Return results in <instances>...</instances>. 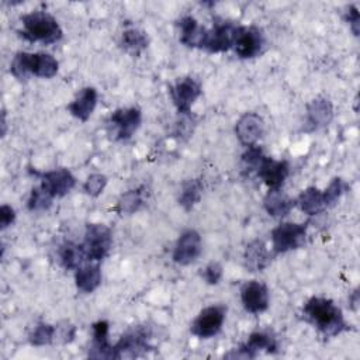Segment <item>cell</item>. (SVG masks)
Returning <instances> with one entry per match:
<instances>
[{
    "label": "cell",
    "mask_w": 360,
    "mask_h": 360,
    "mask_svg": "<svg viewBox=\"0 0 360 360\" xmlns=\"http://www.w3.org/2000/svg\"><path fill=\"white\" fill-rule=\"evenodd\" d=\"M302 314L325 336H336L349 329L342 309L332 300L312 297L304 304Z\"/></svg>",
    "instance_id": "1"
},
{
    "label": "cell",
    "mask_w": 360,
    "mask_h": 360,
    "mask_svg": "<svg viewBox=\"0 0 360 360\" xmlns=\"http://www.w3.org/2000/svg\"><path fill=\"white\" fill-rule=\"evenodd\" d=\"M22 31L20 34L31 42L53 44L62 38V28L46 11H32L21 17Z\"/></svg>",
    "instance_id": "2"
},
{
    "label": "cell",
    "mask_w": 360,
    "mask_h": 360,
    "mask_svg": "<svg viewBox=\"0 0 360 360\" xmlns=\"http://www.w3.org/2000/svg\"><path fill=\"white\" fill-rule=\"evenodd\" d=\"M111 231L104 224H89L84 233V253L87 260L100 262L111 249Z\"/></svg>",
    "instance_id": "3"
},
{
    "label": "cell",
    "mask_w": 360,
    "mask_h": 360,
    "mask_svg": "<svg viewBox=\"0 0 360 360\" xmlns=\"http://www.w3.org/2000/svg\"><path fill=\"white\" fill-rule=\"evenodd\" d=\"M307 224L283 222L271 231V246L276 255L300 248L305 242Z\"/></svg>",
    "instance_id": "4"
},
{
    "label": "cell",
    "mask_w": 360,
    "mask_h": 360,
    "mask_svg": "<svg viewBox=\"0 0 360 360\" xmlns=\"http://www.w3.org/2000/svg\"><path fill=\"white\" fill-rule=\"evenodd\" d=\"M226 308L224 305H211L204 308L197 318L193 321L190 330L194 336L201 339H208L217 335L225 321Z\"/></svg>",
    "instance_id": "5"
},
{
    "label": "cell",
    "mask_w": 360,
    "mask_h": 360,
    "mask_svg": "<svg viewBox=\"0 0 360 360\" xmlns=\"http://www.w3.org/2000/svg\"><path fill=\"white\" fill-rule=\"evenodd\" d=\"M274 353L277 352V340L273 335L267 332H253L249 335L248 340L238 349L225 354V357L232 359H253L259 352Z\"/></svg>",
    "instance_id": "6"
},
{
    "label": "cell",
    "mask_w": 360,
    "mask_h": 360,
    "mask_svg": "<svg viewBox=\"0 0 360 360\" xmlns=\"http://www.w3.org/2000/svg\"><path fill=\"white\" fill-rule=\"evenodd\" d=\"M149 333L145 328L138 326L135 329L128 330L124 333L117 345H114L115 349V359L122 357H136L146 352L149 349Z\"/></svg>",
    "instance_id": "7"
},
{
    "label": "cell",
    "mask_w": 360,
    "mask_h": 360,
    "mask_svg": "<svg viewBox=\"0 0 360 360\" xmlns=\"http://www.w3.org/2000/svg\"><path fill=\"white\" fill-rule=\"evenodd\" d=\"M264 39L263 34L256 27H238L233 48L239 58L250 59L262 52Z\"/></svg>",
    "instance_id": "8"
},
{
    "label": "cell",
    "mask_w": 360,
    "mask_h": 360,
    "mask_svg": "<svg viewBox=\"0 0 360 360\" xmlns=\"http://www.w3.org/2000/svg\"><path fill=\"white\" fill-rule=\"evenodd\" d=\"M142 121L141 110L136 107L118 108L110 115V124L115 128V138L118 141L129 139L139 128Z\"/></svg>",
    "instance_id": "9"
},
{
    "label": "cell",
    "mask_w": 360,
    "mask_h": 360,
    "mask_svg": "<svg viewBox=\"0 0 360 360\" xmlns=\"http://www.w3.org/2000/svg\"><path fill=\"white\" fill-rule=\"evenodd\" d=\"M200 94H201V86L193 77H184L170 87L172 101L177 108V111L181 114L190 112L191 105L200 97Z\"/></svg>",
    "instance_id": "10"
},
{
    "label": "cell",
    "mask_w": 360,
    "mask_h": 360,
    "mask_svg": "<svg viewBox=\"0 0 360 360\" xmlns=\"http://www.w3.org/2000/svg\"><path fill=\"white\" fill-rule=\"evenodd\" d=\"M201 249H202V245H201L200 233L194 229L184 231L177 239L176 246L173 249V260L177 264L187 266L200 256Z\"/></svg>",
    "instance_id": "11"
},
{
    "label": "cell",
    "mask_w": 360,
    "mask_h": 360,
    "mask_svg": "<svg viewBox=\"0 0 360 360\" xmlns=\"http://www.w3.org/2000/svg\"><path fill=\"white\" fill-rule=\"evenodd\" d=\"M236 30L238 27H235L232 22L217 24L214 28L207 31L202 48L211 53L228 51L233 46Z\"/></svg>",
    "instance_id": "12"
},
{
    "label": "cell",
    "mask_w": 360,
    "mask_h": 360,
    "mask_svg": "<svg viewBox=\"0 0 360 360\" xmlns=\"http://www.w3.org/2000/svg\"><path fill=\"white\" fill-rule=\"evenodd\" d=\"M240 301L248 312L260 314L269 308V290L260 281H248L240 288Z\"/></svg>",
    "instance_id": "13"
},
{
    "label": "cell",
    "mask_w": 360,
    "mask_h": 360,
    "mask_svg": "<svg viewBox=\"0 0 360 360\" xmlns=\"http://www.w3.org/2000/svg\"><path fill=\"white\" fill-rule=\"evenodd\" d=\"M264 121L256 112H245L235 125V134L245 146H253L263 135Z\"/></svg>",
    "instance_id": "14"
},
{
    "label": "cell",
    "mask_w": 360,
    "mask_h": 360,
    "mask_svg": "<svg viewBox=\"0 0 360 360\" xmlns=\"http://www.w3.org/2000/svg\"><path fill=\"white\" fill-rule=\"evenodd\" d=\"M76 184L75 176L68 169H55L41 174V186L55 198L68 194Z\"/></svg>",
    "instance_id": "15"
},
{
    "label": "cell",
    "mask_w": 360,
    "mask_h": 360,
    "mask_svg": "<svg viewBox=\"0 0 360 360\" xmlns=\"http://www.w3.org/2000/svg\"><path fill=\"white\" fill-rule=\"evenodd\" d=\"M290 173L288 162L285 160H274L271 158L264 156L259 169L257 176L263 180V183L270 188H280Z\"/></svg>",
    "instance_id": "16"
},
{
    "label": "cell",
    "mask_w": 360,
    "mask_h": 360,
    "mask_svg": "<svg viewBox=\"0 0 360 360\" xmlns=\"http://www.w3.org/2000/svg\"><path fill=\"white\" fill-rule=\"evenodd\" d=\"M93 342L89 349V357L115 359V349L108 340V322L97 321L93 323Z\"/></svg>",
    "instance_id": "17"
},
{
    "label": "cell",
    "mask_w": 360,
    "mask_h": 360,
    "mask_svg": "<svg viewBox=\"0 0 360 360\" xmlns=\"http://www.w3.org/2000/svg\"><path fill=\"white\" fill-rule=\"evenodd\" d=\"M333 120V105L325 97H316L307 105V122L314 128H322Z\"/></svg>",
    "instance_id": "18"
},
{
    "label": "cell",
    "mask_w": 360,
    "mask_h": 360,
    "mask_svg": "<svg viewBox=\"0 0 360 360\" xmlns=\"http://www.w3.org/2000/svg\"><path fill=\"white\" fill-rule=\"evenodd\" d=\"M180 42L188 48H202L207 30L191 15H184L179 21Z\"/></svg>",
    "instance_id": "19"
},
{
    "label": "cell",
    "mask_w": 360,
    "mask_h": 360,
    "mask_svg": "<svg viewBox=\"0 0 360 360\" xmlns=\"http://www.w3.org/2000/svg\"><path fill=\"white\" fill-rule=\"evenodd\" d=\"M97 104V90L94 87H84L77 97L68 105L69 112L80 121H87Z\"/></svg>",
    "instance_id": "20"
},
{
    "label": "cell",
    "mask_w": 360,
    "mask_h": 360,
    "mask_svg": "<svg viewBox=\"0 0 360 360\" xmlns=\"http://www.w3.org/2000/svg\"><path fill=\"white\" fill-rule=\"evenodd\" d=\"M263 207L269 215L274 218H283L291 211L294 201L280 188H273L269 190V193L264 195Z\"/></svg>",
    "instance_id": "21"
},
{
    "label": "cell",
    "mask_w": 360,
    "mask_h": 360,
    "mask_svg": "<svg viewBox=\"0 0 360 360\" xmlns=\"http://www.w3.org/2000/svg\"><path fill=\"white\" fill-rule=\"evenodd\" d=\"M75 283L79 291L89 294L93 292L101 283V270L98 263H90L76 270Z\"/></svg>",
    "instance_id": "22"
},
{
    "label": "cell",
    "mask_w": 360,
    "mask_h": 360,
    "mask_svg": "<svg viewBox=\"0 0 360 360\" xmlns=\"http://www.w3.org/2000/svg\"><path fill=\"white\" fill-rule=\"evenodd\" d=\"M245 266L250 271H260L270 263V255L263 240H253L245 249Z\"/></svg>",
    "instance_id": "23"
},
{
    "label": "cell",
    "mask_w": 360,
    "mask_h": 360,
    "mask_svg": "<svg viewBox=\"0 0 360 360\" xmlns=\"http://www.w3.org/2000/svg\"><path fill=\"white\" fill-rule=\"evenodd\" d=\"M297 204L307 215H316L326 208L322 191L316 187H308L302 190L297 198Z\"/></svg>",
    "instance_id": "24"
},
{
    "label": "cell",
    "mask_w": 360,
    "mask_h": 360,
    "mask_svg": "<svg viewBox=\"0 0 360 360\" xmlns=\"http://www.w3.org/2000/svg\"><path fill=\"white\" fill-rule=\"evenodd\" d=\"M59 63L49 53H31V75L37 77L51 79L58 73Z\"/></svg>",
    "instance_id": "25"
},
{
    "label": "cell",
    "mask_w": 360,
    "mask_h": 360,
    "mask_svg": "<svg viewBox=\"0 0 360 360\" xmlns=\"http://www.w3.org/2000/svg\"><path fill=\"white\" fill-rule=\"evenodd\" d=\"M86 253L83 245H76L73 242H66L60 246L59 250V259L60 264L66 270H77L84 260Z\"/></svg>",
    "instance_id": "26"
},
{
    "label": "cell",
    "mask_w": 360,
    "mask_h": 360,
    "mask_svg": "<svg viewBox=\"0 0 360 360\" xmlns=\"http://www.w3.org/2000/svg\"><path fill=\"white\" fill-rule=\"evenodd\" d=\"M148 35L138 28H128L121 35V46L131 55L138 56L148 46Z\"/></svg>",
    "instance_id": "27"
},
{
    "label": "cell",
    "mask_w": 360,
    "mask_h": 360,
    "mask_svg": "<svg viewBox=\"0 0 360 360\" xmlns=\"http://www.w3.org/2000/svg\"><path fill=\"white\" fill-rule=\"evenodd\" d=\"M202 194V183L200 179H193V180H187L180 191V197H179V204L184 208V210H191L201 198Z\"/></svg>",
    "instance_id": "28"
},
{
    "label": "cell",
    "mask_w": 360,
    "mask_h": 360,
    "mask_svg": "<svg viewBox=\"0 0 360 360\" xmlns=\"http://www.w3.org/2000/svg\"><path fill=\"white\" fill-rule=\"evenodd\" d=\"M142 204H143V195L141 188L129 190L120 197L117 202V211L120 214H132L138 211L142 207Z\"/></svg>",
    "instance_id": "29"
},
{
    "label": "cell",
    "mask_w": 360,
    "mask_h": 360,
    "mask_svg": "<svg viewBox=\"0 0 360 360\" xmlns=\"http://www.w3.org/2000/svg\"><path fill=\"white\" fill-rule=\"evenodd\" d=\"M55 333H56V326L41 322L32 329L28 339H30V343L34 346H45L55 342Z\"/></svg>",
    "instance_id": "30"
},
{
    "label": "cell",
    "mask_w": 360,
    "mask_h": 360,
    "mask_svg": "<svg viewBox=\"0 0 360 360\" xmlns=\"http://www.w3.org/2000/svg\"><path fill=\"white\" fill-rule=\"evenodd\" d=\"M11 75L18 80H25L31 76V52H18L10 65Z\"/></svg>",
    "instance_id": "31"
},
{
    "label": "cell",
    "mask_w": 360,
    "mask_h": 360,
    "mask_svg": "<svg viewBox=\"0 0 360 360\" xmlns=\"http://www.w3.org/2000/svg\"><path fill=\"white\" fill-rule=\"evenodd\" d=\"M52 200L53 197L39 184L38 187L31 190L27 207L30 211H45L52 205Z\"/></svg>",
    "instance_id": "32"
},
{
    "label": "cell",
    "mask_w": 360,
    "mask_h": 360,
    "mask_svg": "<svg viewBox=\"0 0 360 360\" xmlns=\"http://www.w3.org/2000/svg\"><path fill=\"white\" fill-rule=\"evenodd\" d=\"M263 158H264L263 150L259 146H256V145L248 146L246 152L242 155V169H243V172L250 173L252 170H257Z\"/></svg>",
    "instance_id": "33"
},
{
    "label": "cell",
    "mask_w": 360,
    "mask_h": 360,
    "mask_svg": "<svg viewBox=\"0 0 360 360\" xmlns=\"http://www.w3.org/2000/svg\"><path fill=\"white\" fill-rule=\"evenodd\" d=\"M345 190H346V184L340 177L332 179L329 186L322 191L325 207H332L342 197Z\"/></svg>",
    "instance_id": "34"
},
{
    "label": "cell",
    "mask_w": 360,
    "mask_h": 360,
    "mask_svg": "<svg viewBox=\"0 0 360 360\" xmlns=\"http://www.w3.org/2000/svg\"><path fill=\"white\" fill-rule=\"evenodd\" d=\"M105 186H107V177L104 174L94 173L86 179L83 184V190L91 197H98L105 188Z\"/></svg>",
    "instance_id": "35"
},
{
    "label": "cell",
    "mask_w": 360,
    "mask_h": 360,
    "mask_svg": "<svg viewBox=\"0 0 360 360\" xmlns=\"http://www.w3.org/2000/svg\"><path fill=\"white\" fill-rule=\"evenodd\" d=\"M202 277L207 284H218L221 277H222V267L217 262H211L210 264L205 266L202 271Z\"/></svg>",
    "instance_id": "36"
},
{
    "label": "cell",
    "mask_w": 360,
    "mask_h": 360,
    "mask_svg": "<svg viewBox=\"0 0 360 360\" xmlns=\"http://www.w3.org/2000/svg\"><path fill=\"white\" fill-rule=\"evenodd\" d=\"M345 20L349 22L352 31L354 35H359V27H360V18H359V10L356 6H349L345 13Z\"/></svg>",
    "instance_id": "37"
},
{
    "label": "cell",
    "mask_w": 360,
    "mask_h": 360,
    "mask_svg": "<svg viewBox=\"0 0 360 360\" xmlns=\"http://www.w3.org/2000/svg\"><path fill=\"white\" fill-rule=\"evenodd\" d=\"M14 219H15V211L10 205L3 204L0 207V228L6 229L14 222Z\"/></svg>",
    "instance_id": "38"
},
{
    "label": "cell",
    "mask_w": 360,
    "mask_h": 360,
    "mask_svg": "<svg viewBox=\"0 0 360 360\" xmlns=\"http://www.w3.org/2000/svg\"><path fill=\"white\" fill-rule=\"evenodd\" d=\"M6 134V114L4 111L1 112V136H4Z\"/></svg>",
    "instance_id": "39"
}]
</instances>
